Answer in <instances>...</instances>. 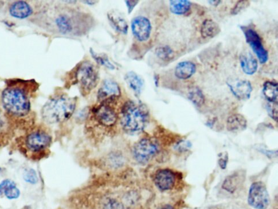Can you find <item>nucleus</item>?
I'll use <instances>...</instances> for the list:
<instances>
[{
    "mask_svg": "<svg viewBox=\"0 0 278 209\" xmlns=\"http://www.w3.org/2000/svg\"><path fill=\"white\" fill-rule=\"evenodd\" d=\"M92 16L78 8L65 7L55 16L54 24L60 34L73 36L84 35L94 26Z\"/></svg>",
    "mask_w": 278,
    "mask_h": 209,
    "instance_id": "obj_1",
    "label": "nucleus"
},
{
    "mask_svg": "<svg viewBox=\"0 0 278 209\" xmlns=\"http://www.w3.org/2000/svg\"><path fill=\"white\" fill-rule=\"evenodd\" d=\"M76 106V98L60 94L53 97L43 106L42 117L48 124H58L67 121L74 112Z\"/></svg>",
    "mask_w": 278,
    "mask_h": 209,
    "instance_id": "obj_2",
    "label": "nucleus"
},
{
    "mask_svg": "<svg viewBox=\"0 0 278 209\" xmlns=\"http://www.w3.org/2000/svg\"><path fill=\"white\" fill-rule=\"evenodd\" d=\"M149 120L148 108L144 104L129 101L121 111V125L128 134H138L146 128Z\"/></svg>",
    "mask_w": 278,
    "mask_h": 209,
    "instance_id": "obj_3",
    "label": "nucleus"
},
{
    "mask_svg": "<svg viewBox=\"0 0 278 209\" xmlns=\"http://www.w3.org/2000/svg\"><path fill=\"white\" fill-rule=\"evenodd\" d=\"M2 103L8 112L22 117L29 113L31 104L27 94L18 88H8L2 94Z\"/></svg>",
    "mask_w": 278,
    "mask_h": 209,
    "instance_id": "obj_4",
    "label": "nucleus"
},
{
    "mask_svg": "<svg viewBox=\"0 0 278 209\" xmlns=\"http://www.w3.org/2000/svg\"><path fill=\"white\" fill-rule=\"evenodd\" d=\"M75 78L81 94L87 95L99 83V72L91 61H84L77 67Z\"/></svg>",
    "mask_w": 278,
    "mask_h": 209,
    "instance_id": "obj_5",
    "label": "nucleus"
},
{
    "mask_svg": "<svg viewBox=\"0 0 278 209\" xmlns=\"http://www.w3.org/2000/svg\"><path fill=\"white\" fill-rule=\"evenodd\" d=\"M159 150L158 143L152 138H144L133 147V157L138 163L144 165L148 163Z\"/></svg>",
    "mask_w": 278,
    "mask_h": 209,
    "instance_id": "obj_6",
    "label": "nucleus"
},
{
    "mask_svg": "<svg viewBox=\"0 0 278 209\" xmlns=\"http://www.w3.org/2000/svg\"><path fill=\"white\" fill-rule=\"evenodd\" d=\"M248 202L249 205L255 209H267L270 199L265 184L255 182L249 188Z\"/></svg>",
    "mask_w": 278,
    "mask_h": 209,
    "instance_id": "obj_7",
    "label": "nucleus"
},
{
    "mask_svg": "<svg viewBox=\"0 0 278 209\" xmlns=\"http://www.w3.org/2000/svg\"><path fill=\"white\" fill-rule=\"evenodd\" d=\"M241 30L243 32L246 42L255 53L260 63L264 64L268 60V54L263 46L260 36L255 30L246 26H241Z\"/></svg>",
    "mask_w": 278,
    "mask_h": 209,
    "instance_id": "obj_8",
    "label": "nucleus"
},
{
    "mask_svg": "<svg viewBox=\"0 0 278 209\" xmlns=\"http://www.w3.org/2000/svg\"><path fill=\"white\" fill-rule=\"evenodd\" d=\"M131 28L134 38L140 43H145L149 40L153 30L150 19L141 15L134 16L132 19Z\"/></svg>",
    "mask_w": 278,
    "mask_h": 209,
    "instance_id": "obj_9",
    "label": "nucleus"
},
{
    "mask_svg": "<svg viewBox=\"0 0 278 209\" xmlns=\"http://www.w3.org/2000/svg\"><path fill=\"white\" fill-rule=\"evenodd\" d=\"M120 86L111 80L104 81L98 92V100L101 104H110L121 96Z\"/></svg>",
    "mask_w": 278,
    "mask_h": 209,
    "instance_id": "obj_10",
    "label": "nucleus"
},
{
    "mask_svg": "<svg viewBox=\"0 0 278 209\" xmlns=\"http://www.w3.org/2000/svg\"><path fill=\"white\" fill-rule=\"evenodd\" d=\"M51 143V136L43 131H34L28 134L26 138L27 148L33 153H38L46 149Z\"/></svg>",
    "mask_w": 278,
    "mask_h": 209,
    "instance_id": "obj_11",
    "label": "nucleus"
},
{
    "mask_svg": "<svg viewBox=\"0 0 278 209\" xmlns=\"http://www.w3.org/2000/svg\"><path fill=\"white\" fill-rule=\"evenodd\" d=\"M93 112L96 119L102 125L112 126L117 121V113L109 104H101L94 109Z\"/></svg>",
    "mask_w": 278,
    "mask_h": 209,
    "instance_id": "obj_12",
    "label": "nucleus"
},
{
    "mask_svg": "<svg viewBox=\"0 0 278 209\" xmlns=\"http://www.w3.org/2000/svg\"><path fill=\"white\" fill-rule=\"evenodd\" d=\"M175 180L174 173L168 169L159 170L154 177L155 186L162 191L171 189L174 185Z\"/></svg>",
    "mask_w": 278,
    "mask_h": 209,
    "instance_id": "obj_13",
    "label": "nucleus"
},
{
    "mask_svg": "<svg viewBox=\"0 0 278 209\" xmlns=\"http://www.w3.org/2000/svg\"><path fill=\"white\" fill-rule=\"evenodd\" d=\"M231 91L240 100L249 99L252 92V85L249 81L240 80L235 84H228Z\"/></svg>",
    "mask_w": 278,
    "mask_h": 209,
    "instance_id": "obj_14",
    "label": "nucleus"
},
{
    "mask_svg": "<svg viewBox=\"0 0 278 209\" xmlns=\"http://www.w3.org/2000/svg\"><path fill=\"white\" fill-rule=\"evenodd\" d=\"M245 179H246V173L244 171L235 172V173L229 175L224 180L222 188L231 193H234L240 186L242 185Z\"/></svg>",
    "mask_w": 278,
    "mask_h": 209,
    "instance_id": "obj_15",
    "label": "nucleus"
},
{
    "mask_svg": "<svg viewBox=\"0 0 278 209\" xmlns=\"http://www.w3.org/2000/svg\"><path fill=\"white\" fill-rule=\"evenodd\" d=\"M196 65L191 61H183L178 63L175 68V76L179 80H188L195 75Z\"/></svg>",
    "mask_w": 278,
    "mask_h": 209,
    "instance_id": "obj_16",
    "label": "nucleus"
},
{
    "mask_svg": "<svg viewBox=\"0 0 278 209\" xmlns=\"http://www.w3.org/2000/svg\"><path fill=\"white\" fill-rule=\"evenodd\" d=\"M241 68L248 76H252L257 72L258 62L251 53H243L239 57Z\"/></svg>",
    "mask_w": 278,
    "mask_h": 209,
    "instance_id": "obj_17",
    "label": "nucleus"
},
{
    "mask_svg": "<svg viewBox=\"0 0 278 209\" xmlns=\"http://www.w3.org/2000/svg\"><path fill=\"white\" fill-rule=\"evenodd\" d=\"M10 14L18 19H26L33 14L31 7L26 2L19 1L14 3L10 7Z\"/></svg>",
    "mask_w": 278,
    "mask_h": 209,
    "instance_id": "obj_18",
    "label": "nucleus"
},
{
    "mask_svg": "<svg viewBox=\"0 0 278 209\" xmlns=\"http://www.w3.org/2000/svg\"><path fill=\"white\" fill-rule=\"evenodd\" d=\"M108 18L114 29L122 33V34L126 35L128 34L129 26L128 22L123 16L121 15L119 12L110 11L108 13Z\"/></svg>",
    "mask_w": 278,
    "mask_h": 209,
    "instance_id": "obj_19",
    "label": "nucleus"
},
{
    "mask_svg": "<svg viewBox=\"0 0 278 209\" xmlns=\"http://www.w3.org/2000/svg\"><path fill=\"white\" fill-rule=\"evenodd\" d=\"M247 127V121L242 114H234L228 118L227 128L232 132H239Z\"/></svg>",
    "mask_w": 278,
    "mask_h": 209,
    "instance_id": "obj_20",
    "label": "nucleus"
},
{
    "mask_svg": "<svg viewBox=\"0 0 278 209\" xmlns=\"http://www.w3.org/2000/svg\"><path fill=\"white\" fill-rule=\"evenodd\" d=\"M124 80L129 88L133 90L135 95L140 96L144 85V81L142 78L134 72L126 74Z\"/></svg>",
    "mask_w": 278,
    "mask_h": 209,
    "instance_id": "obj_21",
    "label": "nucleus"
},
{
    "mask_svg": "<svg viewBox=\"0 0 278 209\" xmlns=\"http://www.w3.org/2000/svg\"><path fill=\"white\" fill-rule=\"evenodd\" d=\"M3 193L8 199H16L19 198L20 191L13 180L5 179L0 183V194Z\"/></svg>",
    "mask_w": 278,
    "mask_h": 209,
    "instance_id": "obj_22",
    "label": "nucleus"
},
{
    "mask_svg": "<svg viewBox=\"0 0 278 209\" xmlns=\"http://www.w3.org/2000/svg\"><path fill=\"white\" fill-rule=\"evenodd\" d=\"M200 31L204 39H212L220 34L221 28L213 20L207 19L203 22Z\"/></svg>",
    "mask_w": 278,
    "mask_h": 209,
    "instance_id": "obj_23",
    "label": "nucleus"
},
{
    "mask_svg": "<svg viewBox=\"0 0 278 209\" xmlns=\"http://www.w3.org/2000/svg\"><path fill=\"white\" fill-rule=\"evenodd\" d=\"M169 8L171 13L177 15H183L190 11L191 3L187 0H171Z\"/></svg>",
    "mask_w": 278,
    "mask_h": 209,
    "instance_id": "obj_24",
    "label": "nucleus"
},
{
    "mask_svg": "<svg viewBox=\"0 0 278 209\" xmlns=\"http://www.w3.org/2000/svg\"><path fill=\"white\" fill-rule=\"evenodd\" d=\"M263 95L268 102H277V84L273 81H266L263 84Z\"/></svg>",
    "mask_w": 278,
    "mask_h": 209,
    "instance_id": "obj_25",
    "label": "nucleus"
},
{
    "mask_svg": "<svg viewBox=\"0 0 278 209\" xmlns=\"http://www.w3.org/2000/svg\"><path fill=\"white\" fill-rule=\"evenodd\" d=\"M188 98L198 107H201L205 102V97L202 90L198 87L193 88L190 90L188 93Z\"/></svg>",
    "mask_w": 278,
    "mask_h": 209,
    "instance_id": "obj_26",
    "label": "nucleus"
},
{
    "mask_svg": "<svg viewBox=\"0 0 278 209\" xmlns=\"http://www.w3.org/2000/svg\"><path fill=\"white\" fill-rule=\"evenodd\" d=\"M155 55L158 58L164 61H170L173 59L174 51L169 46H161L155 48Z\"/></svg>",
    "mask_w": 278,
    "mask_h": 209,
    "instance_id": "obj_27",
    "label": "nucleus"
},
{
    "mask_svg": "<svg viewBox=\"0 0 278 209\" xmlns=\"http://www.w3.org/2000/svg\"><path fill=\"white\" fill-rule=\"evenodd\" d=\"M89 52H90L92 58L95 60L98 64L104 65V66L110 69H114L116 68L115 65L111 63L108 57L105 54H98V53L94 51L92 48H90Z\"/></svg>",
    "mask_w": 278,
    "mask_h": 209,
    "instance_id": "obj_28",
    "label": "nucleus"
},
{
    "mask_svg": "<svg viewBox=\"0 0 278 209\" xmlns=\"http://www.w3.org/2000/svg\"><path fill=\"white\" fill-rule=\"evenodd\" d=\"M23 178L28 183L35 184L38 182V177L35 170L28 169L24 171Z\"/></svg>",
    "mask_w": 278,
    "mask_h": 209,
    "instance_id": "obj_29",
    "label": "nucleus"
},
{
    "mask_svg": "<svg viewBox=\"0 0 278 209\" xmlns=\"http://www.w3.org/2000/svg\"><path fill=\"white\" fill-rule=\"evenodd\" d=\"M102 209H124V207L118 200L110 198L106 200Z\"/></svg>",
    "mask_w": 278,
    "mask_h": 209,
    "instance_id": "obj_30",
    "label": "nucleus"
},
{
    "mask_svg": "<svg viewBox=\"0 0 278 209\" xmlns=\"http://www.w3.org/2000/svg\"><path fill=\"white\" fill-rule=\"evenodd\" d=\"M269 117L276 122L277 121V102H268L266 106Z\"/></svg>",
    "mask_w": 278,
    "mask_h": 209,
    "instance_id": "obj_31",
    "label": "nucleus"
},
{
    "mask_svg": "<svg viewBox=\"0 0 278 209\" xmlns=\"http://www.w3.org/2000/svg\"><path fill=\"white\" fill-rule=\"evenodd\" d=\"M249 2L248 1H239L236 3L235 6L232 8L231 13L233 15H236L240 12L244 10L249 6Z\"/></svg>",
    "mask_w": 278,
    "mask_h": 209,
    "instance_id": "obj_32",
    "label": "nucleus"
},
{
    "mask_svg": "<svg viewBox=\"0 0 278 209\" xmlns=\"http://www.w3.org/2000/svg\"><path fill=\"white\" fill-rule=\"evenodd\" d=\"M228 161V155L227 153H221L219 155L218 163L220 167L222 170L226 169Z\"/></svg>",
    "mask_w": 278,
    "mask_h": 209,
    "instance_id": "obj_33",
    "label": "nucleus"
},
{
    "mask_svg": "<svg viewBox=\"0 0 278 209\" xmlns=\"http://www.w3.org/2000/svg\"><path fill=\"white\" fill-rule=\"evenodd\" d=\"M138 1H126V4L128 9V14L132 13L135 7L138 4Z\"/></svg>",
    "mask_w": 278,
    "mask_h": 209,
    "instance_id": "obj_34",
    "label": "nucleus"
},
{
    "mask_svg": "<svg viewBox=\"0 0 278 209\" xmlns=\"http://www.w3.org/2000/svg\"><path fill=\"white\" fill-rule=\"evenodd\" d=\"M208 2H209V3L211 4L212 6H213L215 7L218 6L219 4L222 3V2L221 1H215V0H214V1H209Z\"/></svg>",
    "mask_w": 278,
    "mask_h": 209,
    "instance_id": "obj_35",
    "label": "nucleus"
},
{
    "mask_svg": "<svg viewBox=\"0 0 278 209\" xmlns=\"http://www.w3.org/2000/svg\"><path fill=\"white\" fill-rule=\"evenodd\" d=\"M159 209H174L172 206L170 205V204H166V205L161 207Z\"/></svg>",
    "mask_w": 278,
    "mask_h": 209,
    "instance_id": "obj_36",
    "label": "nucleus"
},
{
    "mask_svg": "<svg viewBox=\"0 0 278 209\" xmlns=\"http://www.w3.org/2000/svg\"><path fill=\"white\" fill-rule=\"evenodd\" d=\"M83 2L85 4H89V5L91 6L93 5V4H95L97 3V2L96 1H83Z\"/></svg>",
    "mask_w": 278,
    "mask_h": 209,
    "instance_id": "obj_37",
    "label": "nucleus"
},
{
    "mask_svg": "<svg viewBox=\"0 0 278 209\" xmlns=\"http://www.w3.org/2000/svg\"><path fill=\"white\" fill-rule=\"evenodd\" d=\"M158 79H159V78L157 76H154L155 85V86H157V87H158V82H159Z\"/></svg>",
    "mask_w": 278,
    "mask_h": 209,
    "instance_id": "obj_38",
    "label": "nucleus"
}]
</instances>
